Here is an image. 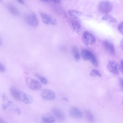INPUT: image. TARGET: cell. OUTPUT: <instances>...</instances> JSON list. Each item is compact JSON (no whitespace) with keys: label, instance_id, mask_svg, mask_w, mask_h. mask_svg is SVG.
I'll list each match as a JSON object with an SVG mask.
<instances>
[{"label":"cell","instance_id":"f1b7e54d","mask_svg":"<svg viewBox=\"0 0 123 123\" xmlns=\"http://www.w3.org/2000/svg\"><path fill=\"white\" fill-rule=\"evenodd\" d=\"M0 123H6L2 118H0Z\"/></svg>","mask_w":123,"mask_h":123},{"label":"cell","instance_id":"7c38bea8","mask_svg":"<svg viewBox=\"0 0 123 123\" xmlns=\"http://www.w3.org/2000/svg\"><path fill=\"white\" fill-rule=\"evenodd\" d=\"M104 45L106 49L111 54L114 55L115 53V48L113 45L107 40L105 41Z\"/></svg>","mask_w":123,"mask_h":123},{"label":"cell","instance_id":"ba28073f","mask_svg":"<svg viewBox=\"0 0 123 123\" xmlns=\"http://www.w3.org/2000/svg\"><path fill=\"white\" fill-rule=\"evenodd\" d=\"M108 70L110 72L115 74H118L119 71V67L118 63L113 60H109L107 65Z\"/></svg>","mask_w":123,"mask_h":123},{"label":"cell","instance_id":"8fae6325","mask_svg":"<svg viewBox=\"0 0 123 123\" xmlns=\"http://www.w3.org/2000/svg\"><path fill=\"white\" fill-rule=\"evenodd\" d=\"M52 112L55 117L60 121H64L65 117L64 113L60 109L57 108H54L52 110Z\"/></svg>","mask_w":123,"mask_h":123},{"label":"cell","instance_id":"4fadbf2b","mask_svg":"<svg viewBox=\"0 0 123 123\" xmlns=\"http://www.w3.org/2000/svg\"><path fill=\"white\" fill-rule=\"evenodd\" d=\"M7 6L8 10L11 13L15 15H19L20 13L19 10L14 4L9 3L7 4Z\"/></svg>","mask_w":123,"mask_h":123},{"label":"cell","instance_id":"9c48e42d","mask_svg":"<svg viewBox=\"0 0 123 123\" xmlns=\"http://www.w3.org/2000/svg\"><path fill=\"white\" fill-rule=\"evenodd\" d=\"M69 113L70 116L75 119H80L83 115L82 113L80 110L74 106H72L71 107Z\"/></svg>","mask_w":123,"mask_h":123},{"label":"cell","instance_id":"4316f807","mask_svg":"<svg viewBox=\"0 0 123 123\" xmlns=\"http://www.w3.org/2000/svg\"><path fill=\"white\" fill-rule=\"evenodd\" d=\"M120 46L121 48L123 49V38L121 41Z\"/></svg>","mask_w":123,"mask_h":123},{"label":"cell","instance_id":"83f0119b","mask_svg":"<svg viewBox=\"0 0 123 123\" xmlns=\"http://www.w3.org/2000/svg\"><path fill=\"white\" fill-rule=\"evenodd\" d=\"M121 65L122 72L123 74V59L121 61Z\"/></svg>","mask_w":123,"mask_h":123},{"label":"cell","instance_id":"3957f363","mask_svg":"<svg viewBox=\"0 0 123 123\" xmlns=\"http://www.w3.org/2000/svg\"><path fill=\"white\" fill-rule=\"evenodd\" d=\"M98 8L100 12L105 14L110 12L112 10L113 6L112 4L108 0H103L98 3Z\"/></svg>","mask_w":123,"mask_h":123},{"label":"cell","instance_id":"484cf974","mask_svg":"<svg viewBox=\"0 0 123 123\" xmlns=\"http://www.w3.org/2000/svg\"><path fill=\"white\" fill-rule=\"evenodd\" d=\"M15 111L17 114L19 115H20L21 114L20 110L19 108H16L15 110Z\"/></svg>","mask_w":123,"mask_h":123},{"label":"cell","instance_id":"cb8c5ba5","mask_svg":"<svg viewBox=\"0 0 123 123\" xmlns=\"http://www.w3.org/2000/svg\"><path fill=\"white\" fill-rule=\"evenodd\" d=\"M6 70L5 67L1 63H0V71L2 73L4 72Z\"/></svg>","mask_w":123,"mask_h":123},{"label":"cell","instance_id":"52a82bcc","mask_svg":"<svg viewBox=\"0 0 123 123\" xmlns=\"http://www.w3.org/2000/svg\"><path fill=\"white\" fill-rule=\"evenodd\" d=\"M41 96L43 99L48 100H54L55 98V94L52 90L49 89L45 88L42 90Z\"/></svg>","mask_w":123,"mask_h":123},{"label":"cell","instance_id":"30bf717a","mask_svg":"<svg viewBox=\"0 0 123 123\" xmlns=\"http://www.w3.org/2000/svg\"><path fill=\"white\" fill-rule=\"evenodd\" d=\"M81 56L84 61L89 60L90 61L95 57L94 54L90 51L86 49H83L81 51Z\"/></svg>","mask_w":123,"mask_h":123},{"label":"cell","instance_id":"ffe728a7","mask_svg":"<svg viewBox=\"0 0 123 123\" xmlns=\"http://www.w3.org/2000/svg\"><path fill=\"white\" fill-rule=\"evenodd\" d=\"M34 75L43 84L46 85L48 83V81L47 79L44 77L37 73L35 74Z\"/></svg>","mask_w":123,"mask_h":123},{"label":"cell","instance_id":"8992f818","mask_svg":"<svg viewBox=\"0 0 123 123\" xmlns=\"http://www.w3.org/2000/svg\"><path fill=\"white\" fill-rule=\"evenodd\" d=\"M82 41L86 45H91L96 41L95 37L91 33L87 31H85L82 37Z\"/></svg>","mask_w":123,"mask_h":123},{"label":"cell","instance_id":"603a6c76","mask_svg":"<svg viewBox=\"0 0 123 123\" xmlns=\"http://www.w3.org/2000/svg\"><path fill=\"white\" fill-rule=\"evenodd\" d=\"M12 103V102L9 100L7 101L6 104H4L2 105V108L3 110H5L6 109L7 107Z\"/></svg>","mask_w":123,"mask_h":123},{"label":"cell","instance_id":"d4e9b609","mask_svg":"<svg viewBox=\"0 0 123 123\" xmlns=\"http://www.w3.org/2000/svg\"><path fill=\"white\" fill-rule=\"evenodd\" d=\"M120 84L121 89L123 90V79L121 78L120 79Z\"/></svg>","mask_w":123,"mask_h":123},{"label":"cell","instance_id":"4dcf8cb0","mask_svg":"<svg viewBox=\"0 0 123 123\" xmlns=\"http://www.w3.org/2000/svg\"><path fill=\"white\" fill-rule=\"evenodd\" d=\"M63 99L65 100V101H68V98H63Z\"/></svg>","mask_w":123,"mask_h":123},{"label":"cell","instance_id":"ac0fdd59","mask_svg":"<svg viewBox=\"0 0 123 123\" xmlns=\"http://www.w3.org/2000/svg\"><path fill=\"white\" fill-rule=\"evenodd\" d=\"M101 19L103 21H108L110 23H116L117 22L116 20L113 17L108 14H105L102 17Z\"/></svg>","mask_w":123,"mask_h":123},{"label":"cell","instance_id":"1f68e13d","mask_svg":"<svg viewBox=\"0 0 123 123\" xmlns=\"http://www.w3.org/2000/svg\"></svg>","mask_w":123,"mask_h":123},{"label":"cell","instance_id":"5b68a950","mask_svg":"<svg viewBox=\"0 0 123 123\" xmlns=\"http://www.w3.org/2000/svg\"><path fill=\"white\" fill-rule=\"evenodd\" d=\"M25 82L27 86L31 90H37L41 88V85L39 82L30 77L26 78Z\"/></svg>","mask_w":123,"mask_h":123},{"label":"cell","instance_id":"277c9868","mask_svg":"<svg viewBox=\"0 0 123 123\" xmlns=\"http://www.w3.org/2000/svg\"><path fill=\"white\" fill-rule=\"evenodd\" d=\"M40 14L44 23L53 25L57 24V22L56 19L52 16L43 12H41Z\"/></svg>","mask_w":123,"mask_h":123},{"label":"cell","instance_id":"2e32d148","mask_svg":"<svg viewBox=\"0 0 123 123\" xmlns=\"http://www.w3.org/2000/svg\"><path fill=\"white\" fill-rule=\"evenodd\" d=\"M84 113L87 120L90 123H93L94 121V116L92 112L88 110H86Z\"/></svg>","mask_w":123,"mask_h":123},{"label":"cell","instance_id":"d6986e66","mask_svg":"<svg viewBox=\"0 0 123 123\" xmlns=\"http://www.w3.org/2000/svg\"><path fill=\"white\" fill-rule=\"evenodd\" d=\"M69 14L75 19L78 18L82 15V12L79 11L74 10H70L69 11Z\"/></svg>","mask_w":123,"mask_h":123},{"label":"cell","instance_id":"f546056e","mask_svg":"<svg viewBox=\"0 0 123 123\" xmlns=\"http://www.w3.org/2000/svg\"><path fill=\"white\" fill-rule=\"evenodd\" d=\"M19 3L22 4H24V1L22 0H18L17 1Z\"/></svg>","mask_w":123,"mask_h":123},{"label":"cell","instance_id":"7a4b0ae2","mask_svg":"<svg viewBox=\"0 0 123 123\" xmlns=\"http://www.w3.org/2000/svg\"><path fill=\"white\" fill-rule=\"evenodd\" d=\"M24 20L28 24L32 27H36L39 25L37 17L34 12H30L25 14L24 17Z\"/></svg>","mask_w":123,"mask_h":123},{"label":"cell","instance_id":"e0dca14e","mask_svg":"<svg viewBox=\"0 0 123 123\" xmlns=\"http://www.w3.org/2000/svg\"><path fill=\"white\" fill-rule=\"evenodd\" d=\"M72 50L75 60L76 62H78L80 58V54L78 49L77 47L74 46L72 47Z\"/></svg>","mask_w":123,"mask_h":123},{"label":"cell","instance_id":"7402d4cb","mask_svg":"<svg viewBox=\"0 0 123 123\" xmlns=\"http://www.w3.org/2000/svg\"><path fill=\"white\" fill-rule=\"evenodd\" d=\"M118 28L120 32L123 35V21L119 24Z\"/></svg>","mask_w":123,"mask_h":123},{"label":"cell","instance_id":"6da1fadb","mask_svg":"<svg viewBox=\"0 0 123 123\" xmlns=\"http://www.w3.org/2000/svg\"><path fill=\"white\" fill-rule=\"evenodd\" d=\"M10 91L12 96L16 100L27 104H30L33 102L32 98L27 94L14 87H11Z\"/></svg>","mask_w":123,"mask_h":123},{"label":"cell","instance_id":"5bb4252c","mask_svg":"<svg viewBox=\"0 0 123 123\" xmlns=\"http://www.w3.org/2000/svg\"><path fill=\"white\" fill-rule=\"evenodd\" d=\"M71 24L74 30L77 33H79L81 30V26L79 21L75 19L73 20Z\"/></svg>","mask_w":123,"mask_h":123},{"label":"cell","instance_id":"9a60e30c","mask_svg":"<svg viewBox=\"0 0 123 123\" xmlns=\"http://www.w3.org/2000/svg\"><path fill=\"white\" fill-rule=\"evenodd\" d=\"M42 119L43 121L45 123H53L55 121L53 116L50 114L43 116L42 117Z\"/></svg>","mask_w":123,"mask_h":123},{"label":"cell","instance_id":"44dd1931","mask_svg":"<svg viewBox=\"0 0 123 123\" xmlns=\"http://www.w3.org/2000/svg\"><path fill=\"white\" fill-rule=\"evenodd\" d=\"M90 75L92 77L98 76L99 77L101 76V75L99 72L97 70L93 69L90 74Z\"/></svg>","mask_w":123,"mask_h":123}]
</instances>
